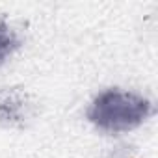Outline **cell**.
<instances>
[{
	"label": "cell",
	"mask_w": 158,
	"mask_h": 158,
	"mask_svg": "<svg viewBox=\"0 0 158 158\" xmlns=\"http://www.w3.org/2000/svg\"><path fill=\"white\" fill-rule=\"evenodd\" d=\"M152 112L151 102L132 91L106 89L99 93L88 108V119L104 132H128L138 128Z\"/></svg>",
	"instance_id": "obj_1"
},
{
	"label": "cell",
	"mask_w": 158,
	"mask_h": 158,
	"mask_svg": "<svg viewBox=\"0 0 158 158\" xmlns=\"http://www.w3.org/2000/svg\"><path fill=\"white\" fill-rule=\"evenodd\" d=\"M19 47V37L13 32V28L0 19V63H2L8 56L13 54V50Z\"/></svg>",
	"instance_id": "obj_3"
},
{
	"label": "cell",
	"mask_w": 158,
	"mask_h": 158,
	"mask_svg": "<svg viewBox=\"0 0 158 158\" xmlns=\"http://www.w3.org/2000/svg\"><path fill=\"white\" fill-rule=\"evenodd\" d=\"M28 115L26 99L17 91H2L0 93V119L8 123H23Z\"/></svg>",
	"instance_id": "obj_2"
}]
</instances>
